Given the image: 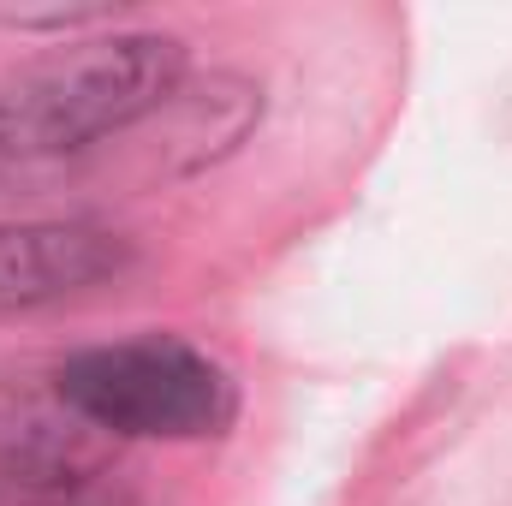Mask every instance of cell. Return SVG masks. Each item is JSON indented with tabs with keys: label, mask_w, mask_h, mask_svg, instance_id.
Instances as JSON below:
<instances>
[{
	"label": "cell",
	"mask_w": 512,
	"mask_h": 506,
	"mask_svg": "<svg viewBox=\"0 0 512 506\" xmlns=\"http://www.w3.org/2000/svg\"><path fill=\"white\" fill-rule=\"evenodd\" d=\"M185 90V42L155 30H114L24 66L0 90V155L60 167L78 149L155 120Z\"/></svg>",
	"instance_id": "obj_1"
},
{
	"label": "cell",
	"mask_w": 512,
	"mask_h": 506,
	"mask_svg": "<svg viewBox=\"0 0 512 506\" xmlns=\"http://www.w3.org/2000/svg\"><path fill=\"white\" fill-rule=\"evenodd\" d=\"M54 399L114 441H209L239 417L233 376L179 334L84 346L54 370Z\"/></svg>",
	"instance_id": "obj_2"
},
{
	"label": "cell",
	"mask_w": 512,
	"mask_h": 506,
	"mask_svg": "<svg viewBox=\"0 0 512 506\" xmlns=\"http://www.w3.org/2000/svg\"><path fill=\"white\" fill-rule=\"evenodd\" d=\"M131 262V245L96 221H6L0 227V322L30 316L90 286H108Z\"/></svg>",
	"instance_id": "obj_3"
}]
</instances>
